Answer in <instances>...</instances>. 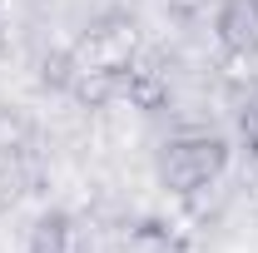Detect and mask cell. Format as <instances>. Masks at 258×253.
Masks as SVG:
<instances>
[{
    "instance_id": "6da1fadb",
    "label": "cell",
    "mask_w": 258,
    "mask_h": 253,
    "mask_svg": "<svg viewBox=\"0 0 258 253\" xmlns=\"http://www.w3.org/2000/svg\"><path fill=\"white\" fill-rule=\"evenodd\" d=\"M154 169H159V184L169 194H199L228 169V139L224 134H204V129L174 134L159 149Z\"/></svg>"
},
{
    "instance_id": "7a4b0ae2",
    "label": "cell",
    "mask_w": 258,
    "mask_h": 253,
    "mask_svg": "<svg viewBox=\"0 0 258 253\" xmlns=\"http://www.w3.org/2000/svg\"><path fill=\"white\" fill-rule=\"evenodd\" d=\"M214 35L233 60L258 55V0H224L214 15Z\"/></svg>"
},
{
    "instance_id": "3957f363",
    "label": "cell",
    "mask_w": 258,
    "mask_h": 253,
    "mask_svg": "<svg viewBox=\"0 0 258 253\" xmlns=\"http://www.w3.org/2000/svg\"><path fill=\"white\" fill-rule=\"evenodd\" d=\"M238 129H243V139L258 149V90L243 99V109H238Z\"/></svg>"
},
{
    "instance_id": "277c9868",
    "label": "cell",
    "mask_w": 258,
    "mask_h": 253,
    "mask_svg": "<svg viewBox=\"0 0 258 253\" xmlns=\"http://www.w3.org/2000/svg\"><path fill=\"white\" fill-rule=\"evenodd\" d=\"M0 50H5V20H0Z\"/></svg>"
}]
</instances>
